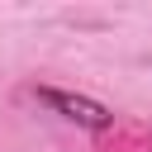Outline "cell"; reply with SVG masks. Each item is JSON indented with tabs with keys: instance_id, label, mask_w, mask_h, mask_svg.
Here are the masks:
<instances>
[{
	"instance_id": "cell-1",
	"label": "cell",
	"mask_w": 152,
	"mask_h": 152,
	"mask_svg": "<svg viewBox=\"0 0 152 152\" xmlns=\"http://www.w3.org/2000/svg\"><path fill=\"white\" fill-rule=\"evenodd\" d=\"M38 100L48 109H57L62 119H71L76 128H90V133H104L114 124V109L90 100V95H76V90H52V86H38Z\"/></svg>"
}]
</instances>
